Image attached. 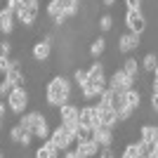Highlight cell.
<instances>
[{"label": "cell", "mask_w": 158, "mask_h": 158, "mask_svg": "<svg viewBox=\"0 0 158 158\" xmlns=\"http://www.w3.org/2000/svg\"><path fill=\"white\" fill-rule=\"evenodd\" d=\"M7 109H10V113H14V116H21V113H26L28 109V102H31V94H28L26 87H14L12 92L7 94Z\"/></svg>", "instance_id": "3957f363"}, {"label": "cell", "mask_w": 158, "mask_h": 158, "mask_svg": "<svg viewBox=\"0 0 158 158\" xmlns=\"http://www.w3.org/2000/svg\"><path fill=\"white\" fill-rule=\"evenodd\" d=\"M92 139L97 142L99 146H111L113 144V130L111 127H106V125H99L92 130Z\"/></svg>", "instance_id": "e0dca14e"}, {"label": "cell", "mask_w": 158, "mask_h": 158, "mask_svg": "<svg viewBox=\"0 0 158 158\" xmlns=\"http://www.w3.org/2000/svg\"><path fill=\"white\" fill-rule=\"evenodd\" d=\"M38 12H40V2L38 0H28V2H24V5H19V10L14 12L17 24H21V26H33L35 19H38Z\"/></svg>", "instance_id": "277c9868"}, {"label": "cell", "mask_w": 158, "mask_h": 158, "mask_svg": "<svg viewBox=\"0 0 158 158\" xmlns=\"http://www.w3.org/2000/svg\"><path fill=\"white\" fill-rule=\"evenodd\" d=\"M31 54H33V59L40 61V64L47 61V59H50V54H52V43H47V40H38V43L33 45Z\"/></svg>", "instance_id": "2e32d148"}, {"label": "cell", "mask_w": 158, "mask_h": 158, "mask_svg": "<svg viewBox=\"0 0 158 158\" xmlns=\"http://www.w3.org/2000/svg\"><path fill=\"white\" fill-rule=\"evenodd\" d=\"M85 80H87V69H76V71H73V83L78 87L83 85Z\"/></svg>", "instance_id": "f1b7e54d"}, {"label": "cell", "mask_w": 158, "mask_h": 158, "mask_svg": "<svg viewBox=\"0 0 158 158\" xmlns=\"http://www.w3.org/2000/svg\"><path fill=\"white\" fill-rule=\"evenodd\" d=\"M120 158H139V153H137V144H127L125 149H123V153H120Z\"/></svg>", "instance_id": "4dcf8cb0"}, {"label": "cell", "mask_w": 158, "mask_h": 158, "mask_svg": "<svg viewBox=\"0 0 158 158\" xmlns=\"http://www.w3.org/2000/svg\"><path fill=\"white\" fill-rule=\"evenodd\" d=\"M45 12H47V17L52 19V24H54L57 28H61L66 21H69V17H66L64 10H61V2H57V0H50V2H47Z\"/></svg>", "instance_id": "4fadbf2b"}, {"label": "cell", "mask_w": 158, "mask_h": 158, "mask_svg": "<svg viewBox=\"0 0 158 158\" xmlns=\"http://www.w3.org/2000/svg\"><path fill=\"white\" fill-rule=\"evenodd\" d=\"M139 139H144V142H158V125H142L139 127Z\"/></svg>", "instance_id": "cb8c5ba5"}, {"label": "cell", "mask_w": 158, "mask_h": 158, "mask_svg": "<svg viewBox=\"0 0 158 158\" xmlns=\"http://www.w3.org/2000/svg\"><path fill=\"white\" fill-rule=\"evenodd\" d=\"M12 66H14V59H12V57H7V54H0V73H2V76H5V73L12 69Z\"/></svg>", "instance_id": "83f0119b"}, {"label": "cell", "mask_w": 158, "mask_h": 158, "mask_svg": "<svg viewBox=\"0 0 158 158\" xmlns=\"http://www.w3.org/2000/svg\"><path fill=\"white\" fill-rule=\"evenodd\" d=\"M151 109H153V111H158V94L156 92H151Z\"/></svg>", "instance_id": "74e56055"}, {"label": "cell", "mask_w": 158, "mask_h": 158, "mask_svg": "<svg viewBox=\"0 0 158 158\" xmlns=\"http://www.w3.org/2000/svg\"><path fill=\"white\" fill-rule=\"evenodd\" d=\"M125 99H127V106H130L132 111H137L139 106H142V92H139L137 87H130V90H125Z\"/></svg>", "instance_id": "44dd1931"}, {"label": "cell", "mask_w": 158, "mask_h": 158, "mask_svg": "<svg viewBox=\"0 0 158 158\" xmlns=\"http://www.w3.org/2000/svg\"><path fill=\"white\" fill-rule=\"evenodd\" d=\"M57 2H61V0H57Z\"/></svg>", "instance_id": "7bdbcfd3"}, {"label": "cell", "mask_w": 158, "mask_h": 158, "mask_svg": "<svg viewBox=\"0 0 158 158\" xmlns=\"http://www.w3.org/2000/svg\"><path fill=\"white\" fill-rule=\"evenodd\" d=\"M99 118H102V125L111 127V130L120 123V120H118V113L113 111V109H99Z\"/></svg>", "instance_id": "ffe728a7"}, {"label": "cell", "mask_w": 158, "mask_h": 158, "mask_svg": "<svg viewBox=\"0 0 158 158\" xmlns=\"http://www.w3.org/2000/svg\"><path fill=\"white\" fill-rule=\"evenodd\" d=\"M139 66H142V71H144V73H153V71H156V66H158V54L146 52L144 57H142V61H139Z\"/></svg>", "instance_id": "7402d4cb"}, {"label": "cell", "mask_w": 158, "mask_h": 158, "mask_svg": "<svg viewBox=\"0 0 158 158\" xmlns=\"http://www.w3.org/2000/svg\"><path fill=\"white\" fill-rule=\"evenodd\" d=\"M139 45H142V35H137V33L125 31V33L118 38V52H120V54H130V52H135Z\"/></svg>", "instance_id": "8fae6325"}, {"label": "cell", "mask_w": 158, "mask_h": 158, "mask_svg": "<svg viewBox=\"0 0 158 158\" xmlns=\"http://www.w3.org/2000/svg\"><path fill=\"white\" fill-rule=\"evenodd\" d=\"M151 92H156V94H158V78H153V80H151Z\"/></svg>", "instance_id": "f35d334b"}, {"label": "cell", "mask_w": 158, "mask_h": 158, "mask_svg": "<svg viewBox=\"0 0 158 158\" xmlns=\"http://www.w3.org/2000/svg\"><path fill=\"white\" fill-rule=\"evenodd\" d=\"M130 87H135V80H132L123 69H118V71H113L111 76H109V90H113V92H125Z\"/></svg>", "instance_id": "52a82bcc"}, {"label": "cell", "mask_w": 158, "mask_h": 158, "mask_svg": "<svg viewBox=\"0 0 158 158\" xmlns=\"http://www.w3.org/2000/svg\"><path fill=\"white\" fill-rule=\"evenodd\" d=\"M61 158H78V156H76L73 149H66V151H61Z\"/></svg>", "instance_id": "d590c367"}, {"label": "cell", "mask_w": 158, "mask_h": 158, "mask_svg": "<svg viewBox=\"0 0 158 158\" xmlns=\"http://www.w3.org/2000/svg\"><path fill=\"white\" fill-rule=\"evenodd\" d=\"M50 139L54 142V146L59 149V151H66V149H71V144H76V139L71 137V132L66 130L64 125H57L52 132H50Z\"/></svg>", "instance_id": "ba28073f"}, {"label": "cell", "mask_w": 158, "mask_h": 158, "mask_svg": "<svg viewBox=\"0 0 158 158\" xmlns=\"http://www.w3.org/2000/svg\"><path fill=\"white\" fill-rule=\"evenodd\" d=\"M0 54H7V57L12 54V45H10L7 40H0Z\"/></svg>", "instance_id": "836d02e7"}, {"label": "cell", "mask_w": 158, "mask_h": 158, "mask_svg": "<svg viewBox=\"0 0 158 158\" xmlns=\"http://www.w3.org/2000/svg\"><path fill=\"white\" fill-rule=\"evenodd\" d=\"M0 127H2V118H0Z\"/></svg>", "instance_id": "b9f144b4"}, {"label": "cell", "mask_w": 158, "mask_h": 158, "mask_svg": "<svg viewBox=\"0 0 158 158\" xmlns=\"http://www.w3.org/2000/svg\"><path fill=\"white\" fill-rule=\"evenodd\" d=\"M97 158H116V153H113L111 146H102V149H99V156H97Z\"/></svg>", "instance_id": "1f68e13d"}, {"label": "cell", "mask_w": 158, "mask_h": 158, "mask_svg": "<svg viewBox=\"0 0 158 158\" xmlns=\"http://www.w3.org/2000/svg\"><path fill=\"white\" fill-rule=\"evenodd\" d=\"M0 158H2V153H0Z\"/></svg>", "instance_id": "ee69618b"}, {"label": "cell", "mask_w": 158, "mask_h": 158, "mask_svg": "<svg viewBox=\"0 0 158 158\" xmlns=\"http://www.w3.org/2000/svg\"><path fill=\"white\" fill-rule=\"evenodd\" d=\"M111 109L118 113V120H130L132 113H135L130 106H127V99H125V94H123V92H113V97H111Z\"/></svg>", "instance_id": "30bf717a"}, {"label": "cell", "mask_w": 158, "mask_h": 158, "mask_svg": "<svg viewBox=\"0 0 158 158\" xmlns=\"http://www.w3.org/2000/svg\"><path fill=\"white\" fill-rule=\"evenodd\" d=\"M97 26H99V31H102V33H109L113 28V17H111V14H102Z\"/></svg>", "instance_id": "4316f807"}, {"label": "cell", "mask_w": 158, "mask_h": 158, "mask_svg": "<svg viewBox=\"0 0 158 158\" xmlns=\"http://www.w3.org/2000/svg\"><path fill=\"white\" fill-rule=\"evenodd\" d=\"M144 0H125V7L127 10H142Z\"/></svg>", "instance_id": "d6a6232c"}, {"label": "cell", "mask_w": 158, "mask_h": 158, "mask_svg": "<svg viewBox=\"0 0 158 158\" xmlns=\"http://www.w3.org/2000/svg\"><path fill=\"white\" fill-rule=\"evenodd\" d=\"M99 149H102V146H99L92 137H85V139H80V142H76V149H73V151H76L78 158H97Z\"/></svg>", "instance_id": "9c48e42d"}, {"label": "cell", "mask_w": 158, "mask_h": 158, "mask_svg": "<svg viewBox=\"0 0 158 158\" xmlns=\"http://www.w3.org/2000/svg\"><path fill=\"white\" fill-rule=\"evenodd\" d=\"M5 78L10 80L14 87H24V85H26V73H24V69H21L19 59H14V66L5 73Z\"/></svg>", "instance_id": "9a60e30c"}, {"label": "cell", "mask_w": 158, "mask_h": 158, "mask_svg": "<svg viewBox=\"0 0 158 158\" xmlns=\"http://www.w3.org/2000/svg\"><path fill=\"white\" fill-rule=\"evenodd\" d=\"M125 26L130 33H137V35H142V33L146 31V17L142 10H127L125 12Z\"/></svg>", "instance_id": "8992f818"}, {"label": "cell", "mask_w": 158, "mask_h": 158, "mask_svg": "<svg viewBox=\"0 0 158 158\" xmlns=\"http://www.w3.org/2000/svg\"><path fill=\"white\" fill-rule=\"evenodd\" d=\"M12 90H14V85H12V83H10L7 78L0 80V99H7V94L12 92Z\"/></svg>", "instance_id": "f546056e"}, {"label": "cell", "mask_w": 158, "mask_h": 158, "mask_svg": "<svg viewBox=\"0 0 158 158\" xmlns=\"http://www.w3.org/2000/svg\"><path fill=\"white\" fill-rule=\"evenodd\" d=\"M43 120H45V116H43L40 111H26V113H21V116H19V125L24 127L26 132H31V135H33Z\"/></svg>", "instance_id": "7c38bea8"}, {"label": "cell", "mask_w": 158, "mask_h": 158, "mask_svg": "<svg viewBox=\"0 0 158 158\" xmlns=\"http://www.w3.org/2000/svg\"><path fill=\"white\" fill-rule=\"evenodd\" d=\"M71 92H73L71 80L64 78V76H54V78L47 83V87H45V99H47V104H50V106L59 109V106L69 104Z\"/></svg>", "instance_id": "7a4b0ae2"}, {"label": "cell", "mask_w": 158, "mask_h": 158, "mask_svg": "<svg viewBox=\"0 0 158 158\" xmlns=\"http://www.w3.org/2000/svg\"><path fill=\"white\" fill-rule=\"evenodd\" d=\"M35 158H61V151L54 146V142L50 137L43 139L40 142V146L35 149Z\"/></svg>", "instance_id": "5bb4252c"}, {"label": "cell", "mask_w": 158, "mask_h": 158, "mask_svg": "<svg viewBox=\"0 0 158 158\" xmlns=\"http://www.w3.org/2000/svg\"><path fill=\"white\" fill-rule=\"evenodd\" d=\"M106 87H109V78H106V73H104V66L99 64V61H94V64L87 69V80L78 90H80V94H83V99H94V97H99V94L104 92Z\"/></svg>", "instance_id": "6da1fadb"}, {"label": "cell", "mask_w": 158, "mask_h": 158, "mask_svg": "<svg viewBox=\"0 0 158 158\" xmlns=\"http://www.w3.org/2000/svg\"><path fill=\"white\" fill-rule=\"evenodd\" d=\"M120 69H123V71H125L127 76H130V78L135 80V83L139 80V73H142V66H139V61L135 59V57H125V61H123V66H120Z\"/></svg>", "instance_id": "d6986e66"}, {"label": "cell", "mask_w": 158, "mask_h": 158, "mask_svg": "<svg viewBox=\"0 0 158 158\" xmlns=\"http://www.w3.org/2000/svg\"><path fill=\"white\" fill-rule=\"evenodd\" d=\"M78 123H80V127H83V130H87V132H92L94 127H99V125H102V118H99V106H97V104L83 106V109H80V116H78Z\"/></svg>", "instance_id": "5b68a950"}, {"label": "cell", "mask_w": 158, "mask_h": 158, "mask_svg": "<svg viewBox=\"0 0 158 158\" xmlns=\"http://www.w3.org/2000/svg\"><path fill=\"white\" fill-rule=\"evenodd\" d=\"M26 135H28V132L24 130L19 123H17V125H12V130H10V139H12L14 144H21V139L26 137Z\"/></svg>", "instance_id": "484cf974"}, {"label": "cell", "mask_w": 158, "mask_h": 158, "mask_svg": "<svg viewBox=\"0 0 158 158\" xmlns=\"http://www.w3.org/2000/svg\"><path fill=\"white\" fill-rule=\"evenodd\" d=\"M14 24H17V17H14V12H10V10H0V33L2 35H10V33L14 31Z\"/></svg>", "instance_id": "ac0fdd59"}, {"label": "cell", "mask_w": 158, "mask_h": 158, "mask_svg": "<svg viewBox=\"0 0 158 158\" xmlns=\"http://www.w3.org/2000/svg\"><path fill=\"white\" fill-rule=\"evenodd\" d=\"M104 52H106V38H102V35H99V38L92 40V45H90V57H92V59H97V57H102Z\"/></svg>", "instance_id": "d4e9b609"}, {"label": "cell", "mask_w": 158, "mask_h": 158, "mask_svg": "<svg viewBox=\"0 0 158 158\" xmlns=\"http://www.w3.org/2000/svg\"><path fill=\"white\" fill-rule=\"evenodd\" d=\"M61 10H64V14L69 17V19L78 17V12H80V0H61Z\"/></svg>", "instance_id": "603a6c76"}, {"label": "cell", "mask_w": 158, "mask_h": 158, "mask_svg": "<svg viewBox=\"0 0 158 158\" xmlns=\"http://www.w3.org/2000/svg\"><path fill=\"white\" fill-rule=\"evenodd\" d=\"M5 10H10V12H17V10H19V2H17V0H5Z\"/></svg>", "instance_id": "e575fe53"}, {"label": "cell", "mask_w": 158, "mask_h": 158, "mask_svg": "<svg viewBox=\"0 0 158 158\" xmlns=\"http://www.w3.org/2000/svg\"><path fill=\"white\" fill-rule=\"evenodd\" d=\"M116 2H118V0H102V5H104V7H113Z\"/></svg>", "instance_id": "ab89813d"}, {"label": "cell", "mask_w": 158, "mask_h": 158, "mask_svg": "<svg viewBox=\"0 0 158 158\" xmlns=\"http://www.w3.org/2000/svg\"><path fill=\"white\" fill-rule=\"evenodd\" d=\"M17 2H19V5H24V2H28V0H17Z\"/></svg>", "instance_id": "60d3db41"}, {"label": "cell", "mask_w": 158, "mask_h": 158, "mask_svg": "<svg viewBox=\"0 0 158 158\" xmlns=\"http://www.w3.org/2000/svg\"><path fill=\"white\" fill-rule=\"evenodd\" d=\"M7 111H10V109H7V102H0V118H5Z\"/></svg>", "instance_id": "8d00e7d4"}]
</instances>
